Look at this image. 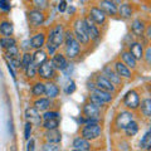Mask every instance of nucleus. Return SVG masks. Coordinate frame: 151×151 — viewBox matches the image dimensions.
Returning a JSON list of instances; mask_svg holds the SVG:
<instances>
[{
    "mask_svg": "<svg viewBox=\"0 0 151 151\" xmlns=\"http://www.w3.org/2000/svg\"><path fill=\"white\" fill-rule=\"evenodd\" d=\"M64 40V30H63V27L62 25H57L54 27L53 29L50 30L49 35H48V43L54 45L55 48H58V47L63 43Z\"/></svg>",
    "mask_w": 151,
    "mask_h": 151,
    "instance_id": "1",
    "label": "nucleus"
},
{
    "mask_svg": "<svg viewBox=\"0 0 151 151\" xmlns=\"http://www.w3.org/2000/svg\"><path fill=\"white\" fill-rule=\"evenodd\" d=\"M101 126L97 124H87L82 130V137L86 140H94L101 135Z\"/></svg>",
    "mask_w": 151,
    "mask_h": 151,
    "instance_id": "2",
    "label": "nucleus"
},
{
    "mask_svg": "<svg viewBox=\"0 0 151 151\" xmlns=\"http://www.w3.org/2000/svg\"><path fill=\"white\" fill-rule=\"evenodd\" d=\"M74 35L77 38V40L82 44H87L89 42L86 28H84V23L81 19H77V20L74 22Z\"/></svg>",
    "mask_w": 151,
    "mask_h": 151,
    "instance_id": "3",
    "label": "nucleus"
},
{
    "mask_svg": "<svg viewBox=\"0 0 151 151\" xmlns=\"http://www.w3.org/2000/svg\"><path fill=\"white\" fill-rule=\"evenodd\" d=\"M124 103L127 108L130 110H136L139 108L140 106V97L136 91H129L125 94V98H124Z\"/></svg>",
    "mask_w": 151,
    "mask_h": 151,
    "instance_id": "4",
    "label": "nucleus"
},
{
    "mask_svg": "<svg viewBox=\"0 0 151 151\" xmlns=\"http://www.w3.org/2000/svg\"><path fill=\"white\" fill-rule=\"evenodd\" d=\"M83 115L87 119H93V120H98L100 119V106H97L96 103H93L89 101L88 103L83 106Z\"/></svg>",
    "mask_w": 151,
    "mask_h": 151,
    "instance_id": "5",
    "label": "nucleus"
},
{
    "mask_svg": "<svg viewBox=\"0 0 151 151\" xmlns=\"http://www.w3.org/2000/svg\"><path fill=\"white\" fill-rule=\"evenodd\" d=\"M37 72L43 79H50L54 77V67L52 62H44L43 64H40Z\"/></svg>",
    "mask_w": 151,
    "mask_h": 151,
    "instance_id": "6",
    "label": "nucleus"
},
{
    "mask_svg": "<svg viewBox=\"0 0 151 151\" xmlns=\"http://www.w3.org/2000/svg\"><path fill=\"white\" fill-rule=\"evenodd\" d=\"M132 120H134V115H132L131 112H129V111H124V112L119 113V116L116 117V126H117V129L124 130Z\"/></svg>",
    "mask_w": 151,
    "mask_h": 151,
    "instance_id": "7",
    "label": "nucleus"
},
{
    "mask_svg": "<svg viewBox=\"0 0 151 151\" xmlns=\"http://www.w3.org/2000/svg\"><path fill=\"white\" fill-rule=\"evenodd\" d=\"M83 23H84V28H86L88 38L91 40H97L98 38H100V32H98L97 27L94 25V22H92L89 18H87L83 20Z\"/></svg>",
    "mask_w": 151,
    "mask_h": 151,
    "instance_id": "8",
    "label": "nucleus"
},
{
    "mask_svg": "<svg viewBox=\"0 0 151 151\" xmlns=\"http://www.w3.org/2000/svg\"><path fill=\"white\" fill-rule=\"evenodd\" d=\"M67 44V47H65V54H67V57L69 59H73L76 58V57L78 55L79 53V49H81V47H79V42L76 40V39H72L69 40Z\"/></svg>",
    "mask_w": 151,
    "mask_h": 151,
    "instance_id": "9",
    "label": "nucleus"
},
{
    "mask_svg": "<svg viewBox=\"0 0 151 151\" xmlns=\"http://www.w3.org/2000/svg\"><path fill=\"white\" fill-rule=\"evenodd\" d=\"M28 17H29V22L33 27H39L44 23V14L42 13V10H39V9L30 10L28 13Z\"/></svg>",
    "mask_w": 151,
    "mask_h": 151,
    "instance_id": "10",
    "label": "nucleus"
},
{
    "mask_svg": "<svg viewBox=\"0 0 151 151\" xmlns=\"http://www.w3.org/2000/svg\"><path fill=\"white\" fill-rule=\"evenodd\" d=\"M89 19H91L92 22H94L96 24H98V25H101V24H103L105 23V20H106V14L103 13L100 8H91V10H89V17H88Z\"/></svg>",
    "mask_w": 151,
    "mask_h": 151,
    "instance_id": "11",
    "label": "nucleus"
},
{
    "mask_svg": "<svg viewBox=\"0 0 151 151\" xmlns=\"http://www.w3.org/2000/svg\"><path fill=\"white\" fill-rule=\"evenodd\" d=\"M25 119L28 122H30L32 125H40L42 116H39V111L34 107H29L25 110Z\"/></svg>",
    "mask_w": 151,
    "mask_h": 151,
    "instance_id": "12",
    "label": "nucleus"
},
{
    "mask_svg": "<svg viewBox=\"0 0 151 151\" xmlns=\"http://www.w3.org/2000/svg\"><path fill=\"white\" fill-rule=\"evenodd\" d=\"M96 86H97V88L103 89V91H107V92L115 91V86L112 84L111 81H108V78L106 76H98L96 79Z\"/></svg>",
    "mask_w": 151,
    "mask_h": 151,
    "instance_id": "13",
    "label": "nucleus"
},
{
    "mask_svg": "<svg viewBox=\"0 0 151 151\" xmlns=\"http://www.w3.org/2000/svg\"><path fill=\"white\" fill-rule=\"evenodd\" d=\"M100 5H101L100 9L107 15H116L117 14V6L112 0H101Z\"/></svg>",
    "mask_w": 151,
    "mask_h": 151,
    "instance_id": "14",
    "label": "nucleus"
},
{
    "mask_svg": "<svg viewBox=\"0 0 151 151\" xmlns=\"http://www.w3.org/2000/svg\"><path fill=\"white\" fill-rule=\"evenodd\" d=\"M52 64L53 67L57 69H60L63 70L68 67V62L65 59V57L63 54H59V53H54L53 54V59H52Z\"/></svg>",
    "mask_w": 151,
    "mask_h": 151,
    "instance_id": "15",
    "label": "nucleus"
},
{
    "mask_svg": "<svg viewBox=\"0 0 151 151\" xmlns=\"http://www.w3.org/2000/svg\"><path fill=\"white\" fill-rule=\"evenodd\" d=\"M45 139H47V141H48V142H52V144H59V142H60V140H62V135H60V132L57 130V129L47 130Z\"/></svg>",
    "mask_w": 151,
    "mask_h": 151,
    "instance_id": "16",
    "label": "nucleus"
},
{
    "mask_svg": "<svg viewBox=\"0 0 151 151\" xmlns=\"http://www.w3.org/2000/svg\"><path fill=\"white\" fill-rule=\"evenodd\" d=\"M73 149L74 150H81V151H87L91 149V144L89 141L84 137H77L73 141Z\"/></svg>",
    "mask_w": 151,
    "mask_h": 151,
    "instance_id": "17",
    "label": "nucleus"
},
{
    "mask_svg": "<svg viewBox=\"0 0 151 151\" xmlns=\"http://www.w3.org/2000/svg\"><path fill=\"white\" fill-rule=\"evenodd\" d=\"M130 53L135 57V59H142L144 57V48L142 45H141V43H137V42H135V43L130 44Z\"/></svg>",
    "mask_w": 151,
    "mask_h": 151,
    "instance_id": "18",
    "label": "nucleus"
},
{
    "mask_svg": "<svg viewBox=\"0 0 151 151\" xmlns=\"http://www.w3.org/2000/svg\"><path fill=\"white\" fill-rule=\"evenodd\" d=\"M45 43V34L44 33H38L30 39V45L35 49H40Z\"/></svg>",
    "mask_w": 151,
    "mask_h": 151,
    "instance_id": "19",
    "label": "nucleus"
},
{
    "mask_svg": "<svg viewBox=\"0 0 151 151\" xmlns=\"http://www.w3.org/2000/svg\"><path fill=\"white\" fill-rule=\"evenodd\" d=\"M115 69L116 73L120 76V77H125V78H131V70L129 69L126 64L121 63V62H116L115 63Z\"/></svg>",
    "mask_w": 151,
    "mask_h": 151,
    "instance_id": "20",
    "label": "nucleus"
},
{
    "mask_svg": "<svg viewBox=\"0 0 151 151\" xmlns=\"http://www.w3.org/2000/svg\"><path fill=\"white\" fill-rule=\"evenodd\" d=\"M131 29H132V33H134L135 35L141 37L145 32V23L141 20V19H135V20L132 22Z\"/></svg>",
    "mask_w": 151,
    "mask_h": 151,
    "instance_id": "21",
    "label": "nucleus"
},
{
    "mask_svg": "<svg viewBox=\"0 0 151 151\" xmlns=\"http://www.w3.org/2000/svg\"><path fill=\"white\" fill-rule=\"evenodd\" d=\"M32 60L35 65H40L44 62H47V53L42 49H37L34 54H32Z\"/></svg>",
    "mask_w": 151,
    "mask_h": 151,
    "instance_id": "22",
    "label": "nucleus"
},
{
    "mask_svg": "<svg viewBox=\"0 0 151 151\" xmlns=\"http://www.w3.org/2000/svg\"><path fill=\"white\" fill-rule=\"evenodd\" d=\"M13 32H14V28L10 22L4 20L0 23V33H1L4 37H12Z\"/></svg>",
    "mask_w": 151,
    "mask_h": 151,
    "instance_id": "23",
    "label": "nucleus"
},
{
    "mask_svg": "<svg viewBox=\"0 0 151 151\" xmlns=\"http://www.w3.org/2000/svg\"><path fill=\"white\" fill-rule=\"evenodd\" d=\"M103 72H105V76L108 78V81H111V82H112V84H120V83H121V77H120V76L117 74V73L113 72L111 68L106 67Z\"/></svg>",
    "mask_w": 151,
    "mask_h": 151,
    "instance_id": "24",
    "label": "nucleus"
},
{
    "mask_svg": "<svg viewBox=\"0 0 151 151\" xmlns=\"http://www.w3.org/2000/svg\"><path fill=\"white\" fill-rule=\"evenodd\" d=\"M50 106V101L48 98H38L34 102V108H37L38 111H47Z\"/></svg>",
    "mask_w": 151,
    "mask_h": 151,
    "instance_id": "25",
    "label": "nucleus"
},
{
    "mask_svg": "<svg viewBox=\"0 0 151 151\" xmlns=\"http://www.w3.org/2000/svg\"><path fill=\"white\" fill-rule=\"evenodd\" d=\"M44 93L49 98H55L57 96H58V93H59V88L57 87L54 83H48V84H45V91H44Z\"/></svg>",
    "mask_w": 151,
    "mask_h": 151,
    "instance_id": "26",
    "label": "nucleus"
},
{
    "mask_svg": "<svg viewBox=\"0 0 151 151\" xmlns=\"http://www.w3.org/2000/svg\"><path fill=\"white\" fill-rule=\"evenodd\" d=\"M124 130H125L126 136H129V137H132V136H135L136 134H137V131H139V125L136 124L134 120H132L130 124L125 127Z\"/></svg>",
    "mask_w": 151,
    "mask_h": 151,
    "instance_id": "27",
    "label": "nucleus"
},
{
    "mask_svg": "<svg viewBox=\"0 0 151 151\" xmlns=\"http://www.w3.org/2000/svg\"><path fill=\"white\" fill-rule=\"evenodd\" d=\"M117 12L120 13V15L124 19H129L132 15V8L130 4H122L120 6V9H117Z\"/></svg>",
    "mask_w": 151,
    "mask_h": 151,
    "instance_id": "28",
    "label": "nucleus"
},
{
    "mask_svg": "<svg viewBox=\"0 0 151 151\" xmlns=\"http://www.w3.org/2000/svg\"><path fill=\"white\" fill-rule=\"evenodd\" d=\"M121 57H122V59H124V62L126 63L127 67H131V68L136 67V59H135V57L130 53V52H124Z\"/></svg>",
    "mask_w": 151,
    "mask_h": 151,
    "instance_id": "29",
    "label": "nucleus"
},
{
    "mask_svg": "<svg viewBox=\"0 0 151 151\" xmlns=\"http://www.w3.org/2000/svg\"><path fill=\"white\" fill-rule=\"evenodd\" d=\"M93 93H96L98 97L102 98L106 103L107 102H111L112 101V96H111V92H107V91H103V89L100 88H93Z\"/></svg>",
    "mask_w": 151,
    "mask_h": 151,
    "instance_id": "30",
    "label": "nucleus"
},
{
    "mask_svg": "<svg viewBox=\"0 0 151 151\" xmlns=\"http://www.w3.org/2000/svg\"><path fill=\"white\" fill-rule=\"evenodd\" d=\"M141 112L144 113L145 117L151 116V100L150 98H145V100L141 102Z\"/></svg>",
    "mask_w": 151,
    "mask_h": 151,
    "instance_id": "31",
    "label": "nucleus"
},
{
    "mask_svg": "<svg viewBox=\"0 0 151 151\" xmlns=\"http://www.w3.org/2000/svg\"><path fill=\"white\" fill-rule=\"evenodd\" d=\"M140 147L144 150H149L151 147V131H147L144 135V137L140 141Z\"/></svg>",
    "mask_w": 151,
    "mask_h": 151,
    "instance_id": "32",
    "label": "nucleus"
},
{
    "mask_svg": "<svg viewBox=\"0 0 151 151\" xmlns=\"http://www.w3.org/2000/svg\"><path fill=\"white\" fill-rule=\"evenodd\" d=\"M44 91H45V84H43L42 82L35 83L32 88V93L34 94V96H38V97L42 96V94H44Z\"/></svg>",
    "mask_w": 151,
    "mask_h": 151,
    "instance_id": "33",
    "label": "nucleus"
},
{
    "mask_svg": "<svg viewBox=\"0 0 151 151\" xmlns=\"http://www.w3.org/2000/svg\"><path fill=\"white\" fill-rule=\"evenodd\" d=\"M58 125H59V120L58 119H49V120L44 121L43 127L45 130H53V129H57Z\"/></svg>",
    "mask_w": 151,
    "mask_h": 151,
    "instance_id": "34",
    "label": "nucleus"
},
{
    "mask_svg": "<svg viewBox=\"0 0 151 151\" xmlns=\"http://www.w3.org/2000/svg\"><path fill=\"white\" fill-rule=\"evenodd\" d=\"M14 44H17V42L12 37H4V38L0 39V45H1L4 49H6V48H9V47L14 45Z\"/></svg>",
    "mask_w": 151,
    "mask_h": 151,
    "instance_id": "35",
    "label": "nucleus"
},
{
    "mask_svg": "<svg viewBox=\"0 0 151 151\" xmlns=\"http://www.w3.org/2000/svg\"><path fill=\"white\" fill-rule=\"evenodd\" d=\"M37 67H38V65H35L34 63H33V60H32V63L29 65H27V67L24 68L25 69V73H27V77H29V78L34 77V76L37 74Z\"/></svg>",
    "mask_w": 151,
    "mask_h": 151,
    "instance_id": "36",
    "label": "nucleus"
},
{
    "mask_svg": "<svg viewBox=\"0 0 151 151\" xmlns=\"http://www.w3.org/2000/svg\"><path fill=\"white\" fill-rule=\"evenodd\" d=\"M5 50H6V55L10 57V58H17V57H19V49H18L17 44L9 47V48H6Z\"/></svg>",
    "mask_w": 151,
    "mask_h": 151,
    "instance_id": "37",
    "label": "nucleus"
},
{
    "mask_svg": "<svg viewBox=\"0 0 151 151\" xmlns=\"http://www.w3.org/2000/svg\"><path fill=\"white\" fill-rule=\"evenodd\" d=\"M32 63V54L30 53H25L24 55H23V58L20 60V67L25 68L27 65H29Z\"/></svg>",
    "mask_w": 151,
    "mask_h": 151,
    "instance_id": "38",
    "label": "nucleus"
},
{
    "mask_svg": "<svg viewBox=\"0 0 151 151\" xmlns=\"http://www.w3.org/2000/svg\"><path fill=\"white\" fill-rule=\"evenodd\" d=\"M89 101L93 102V103H96L97 106H103V105H105V103H106L105 101L102 100V98L98 97L96 93H91V96H89Z\"/></svg>",
    "mask_w": 151,
    "mask_h": 151,
    "instance_id": "39",
    "label": "nucleus"
},
{
    "mask_svg": "<svg viewBox=\"0 0 151 151\" xmlns=\"http://www.w3.org/2000/svg\"><path fill=\"white\" fill-rule=\"evenodd\" d=\"M34 5L39 10H44L48 8V0H34Z\"/></svg>",
    "mask_w": 151,
    "mask_h": 151,
    "instance_id": "40",
    "label": "nucleus"
},
{
    "mask_svg": "<svg viewBox=\"0 0 151 151\" xmlns=\"http://www.w3.org/2000/svg\"><path fill=\"white\" fill-rule=\"evenodd\" d=\"M42 150H44V151H58L59 150V146L57 145V144L48 142V144H45L43 147H42Z\"/></svg>",
    "mask_w": 151,
    "mask_h": 151,
    "instance_id": "41",
    "label": "nucleus"
},
{
    "mask_svg": "<svg viewBox=\"0 0 151 151\" xmlns=\"http://www.w3.org/2000/svg\"><path fill=\"white\" fill-rule=\"evenodd\" d=\"M30 134H32V124L30 122H27L25 124V130H24V137L27 140L30 139Z\"/></svg>",
    "mask_w": 151,
    "mask_h": 151,
    "instance_id": "42",
    "label": "nucleus"
},
{
    "mask_svg": "<svg viewBox=\"0 0 151 151\" xmlns=\"http://www.w3.org/2000/svg\"><path fill=\"white\" fill-rule=\"evenodd\" d=\"M59 117V113L58 112H45L43 115V119L44 120H49V119H58Z\"/></svg>",
    "mask_w": 151,
    "mask_h": 151,
    "instance_id": "43",
    "label": "nucleus"
},
{
    "mask_svg": "<svg viewBox=\"0 0 151 151\" xmlns=\"http://www.w3.org/2000/svg\"><path fill=\"white\" fill-rule=\"evenodd\" d=\"M74 91H76V83H74L73 81H70V82L67 84V87H65V93L70 94V93H73Z\"/></svg>",
    "mask_w": 151,
    "mask_h": 151,
    "instance_id": "44",
    "label": "nucleus"
},
{
    "mask_svg": "<svg viewBox=\"0 0 151 151\" xmlns=\"http://www.w3.org/2000/svg\"><path fill=\"white\" fill-rule=\"evenodd\" d=\"M0 9L5 12H8L10 9V4H9L8 0H0Z\"/></svg>",
    "mask_w": 151,
    "mask_h": 151,
    "instance_id": "45",
    "label": "nucleus"
},
{
    "mask_svg": "<svg viewBox=\"0 0 151 151\" xmlns=\"http://www.w3.org/2000/svg\"><path fill=\"white\" fill-rule=\"evenodd\" d=\"M64 38H65V43H68L69 40L74 39V37H73V34H72V32H65V33H64Z\"/></svg>",
    "mask_w": 151,
    "mask_h": 151,
    "instance_id": "46",
    "label": "nucleus"
},
{
    "mask_svg": "<svg viewBox=\"0 0 151 151\" xmlns=\"http://www.w3.org/2000/svg\"><path fill=\"white\" fill-rule=\"evenodd\" d=\"M34 140H33V139H30L29 141H28V145H27V150L28 151H33V150H34L35 147H34Z\"/></svg>",
    "mask_w": 151,
    "mask_h": 151,
    "instance_id": "47",
    "label": "nucleus"
},
{
    "mask_svg": "<svg viewBox=\"0 0 151 151\" xmlns=\"http://www.w3.org/2000/svg\"><path fill=\"white\" fill-rule=\"evenodd\" d=\"M47 48H48V53H49L50 55H53V54L55 53V50H57L55 47L52 45V44H49V43H48V45H47Z\"/></svg>",
    "mask_w": 151,
    "mask_h": 151,
    "instance_id": "48",
    "label": "nucleus"
},
{
    "mask_svg": "<svg viewBox=\"0 0 151 151\" xmlns=\"http://www.w3.org/2000/svg\"><path fill=\"white\" fill-rule=\"evenodd\" d=\"M65 8H67V4H65V1H64V0H62V1L59 3V5H58V10L63 13V12L65 10Z\"/></svg>",
    "mask_w": 151,
    "mask_h": 151,
    "instance_id": "49",
    "label": "nucleus"
},
{
    "mask_svg": "<svg viewBox=\"0 0 151 151\" xmlns=\"http://www.w3.org/2000/svg\"><path fill=\"white\" fill-rule=\"evenodd\" d=\"M150 53H151V50H150V48L146 50V60H147V63L150 62Z\"/></svg>",
    "mask_w": 151,
    "mask_h": 151,
    "instance_id": "50",
    "label": "nucleus"
}]
</instances>
